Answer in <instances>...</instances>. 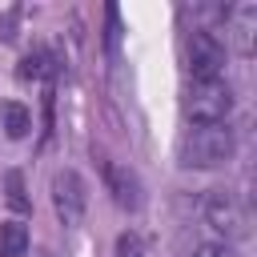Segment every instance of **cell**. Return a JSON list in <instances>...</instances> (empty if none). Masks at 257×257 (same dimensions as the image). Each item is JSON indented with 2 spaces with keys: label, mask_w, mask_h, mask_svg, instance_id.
Segmentation results:
<instances>
[{
  "label": "cell",
  "mask_w": 257,
  "mask_h": 257,
  "mask_svg": "<svg viewBox=\"0 0 257 257\" xmlns=\"http://www.w3.org/2000/svg\"><path fill=\"white\" fill-rule=\"evenodd\" d=\"M233 157V128L229 124H193L181 137V165L185 169H217Z\"/></svg>",
  "instance_id": "cell-1"
},
{
  "label": "cell",
  "mask_w": 257,
  "mask_h": 257,
  "mask_svg": "<svg viewBox=\"0 0 257 257\" xmlns=\"http://www.w3.org/2000/svg\"><path fill=\"white\" fill-rule=\"evenodd\" d=\"M233 108V88L221 80H193L189 84V100H185V112L193 124H225Z\"/></svg>",
  "instance_id": "cell-2"
},
{
  "label": "cell",
  "mask_w": 257,
  "mask_h": 257,
  "mask_svg": "<svg viewBox=\"0 0 257 257\" xmlns=\"http://www.w3.org/2000/svg\"><path fill=\"white\" fill-rule=\"evenodd\" d=\"M205 221L225 237V245L229 241H241L249 233V209H245V201L233 189H213L205 197Z\"/></svg>",
  "instance_id": "cell-3"
},
{
  "label": "cell",
  "mask_w": 257,
  "mask_h": 257,
  "mask_svg": "<svg viewBox=\"0 0 257 257\" xmlns=\"http://www.w3.org/2000/svg\"><path fill=\"white\" fill-rule=\"evenodd\" d=\"M52 209L60 217V225H80L84 221V209H88V189L80 181L76 169H56L52 173Z\"/></svg>",
  "instance_id": "cell-4"
},
{
  "label": "cell",
  "mask_w": 257,
  "mask_h": 257,
  "mask_svg": "<svg viewBox=\"0 0 257 257\" xmlns=\"http://www.w3.org/2000/svg\"><path fill=\"white\" fill-rule=\"evenodd\" d=\"M189 72L193 80H221L225 76V40L209 28L189 36Z\"/></svg>",
  "instance_id": "cell-5"
},
{
  "label": "cell",
  "mask_w": 257,
  "mask_h": 257,
  "mask_svg": "<svg viewBox=\"0 0 257 257\" xmlns=\"http://www.w3.org/2000/svg\"><path fill=\"white\" fill-rule=\"evenodd\" d=\"M100 173H104V185H108V193H112V201L120 205V209H141V181H137V173L133 169H124V165H116V161H100Z\"/></svg>",
  "instance_id": "cell-6"
},
{
  "label": "cell",
  "mask_w": 257,
  "mask_h": 257,
  "mask_svg": "<svg viewBox=\"0 0 257 257\" xmlns=\"http://www.w3.org/2000/svg\"><path fill=\"white\" fill-rule=\"evenodd\" d=\"M225 20H229V28H233L237 48L249 56V52H253V32H257V4H237V8L225 12Z\"/></svg>",
  "instance_id": "cell-7"
},
{
  "label": "cell",
  "mask_w": 257,
  "mask_h": 257,
  "mask_svg": "<svg viewBox=\"0 0 257 257\" xmlns=\"http://www.w3.org/2000/svg\"><path fill=\"white\" fill-rule=\"evenodd\" d=\"M0 120H4V133H8L12 141L28 137V128H32V112H28L24 104H16V100H4V104H0Z\"/></svg>",
  "instance_id": "cell-8"
},
{
  "label": "cell",
  "mask_w": 257,
  "mask_h": 257,
  "mask_svg": "<svg viewBox=\"0 0 257 257\" xmlns=\"http://www.w3.org/2000/svg\"><path fill=\"white\" fill-rule=\"evenodd\" d=\"M28 253V229L24 221H4L0 225V257H24Z\"/></svg>",
  "instance_id": "cell-9"
},
{
  "label": "cell",
  "mask_w": 257,
  "mask_h": 257,
  "mask_svg": "<svg viewBox=\"0 0 257 257\" xmlns=\"http://www.w3.org/2000/svg\"><path fill=\"white\" fill-rule=\"evenodd\" d=\"M56 72V64H52V52L48 48H32L24 60H20V80H44V76H52Z\"/></svg>",
  "instance_id": "cell-10"
},
{
  "label": "cell",
  "mask_w": 257,
  "mask_h": 257,
  "mask_svg": "<svg viewBox=\"0 0 257 257\" xmlns=\"http://www.w3.org/2000/svg\"><path fill=\"white\" fill-rule=\"evenodd\" d=\"M4 201H8L16 213H28V209H32L28 189H24V173H20V169H8V173H4Z\"/></svg>",
  "instance_id": "cell-11"
},
{
  "label": "cell",
  "mask_w": 257,
  "mask_h": 257,
  "mask_svg": "<svg viewBox=\"0 0 257 257\" xmlns=\"http://www.w3.org/2000/svg\"><path fill=\"white\" fill-rule=\"evenodd\" d=\"M116 257H145V245L137 233H120L116 237Z\"/></svg>",
  "instance_id": "cell-12"
},
{
  "label": "cell",
  "mask_w": 257,
  "mask_h": 257,
  "mask_svg": "<svg viewBox=\"0 0 257 257\" xmlns=\"http://www.w3.org/2000/svg\"><path fill=\"white\" fill-rule=\"evenodd\" d=\"M197 257H241V253H237L233 245H225V241H213V245H201Z\"/></svg>",
  "instance_id": "cell-13"
},
{
  "label": "cell",
  "mask_w": 257,
  "mask_h": 257,
  "mask_svg": "<svg viewBox=\"0 0 257 257\" xmlns=\"http://www.w3.org/2000/svg\"><path fill=\"white\" fill-rule=\"evenodd\" d=\"M16 16H20V12H16V8H12V12H4V16H0V40H16Z\"/></svg>",
  "instance_id": "cell-14"
},
{
  "label": "cell",
  "mask_w": 257,
  "mask_h": 257,
  "mask_svg": "<svg viewBox=\"0 0 257 257\" xmlns=\"http://www.w3.org/2000/svg\"><path fill=\"white\" fill-rule=\"evenodd\" d=\"M32 257H48V253H44V249H36V253H32Z\"/></svg>",
  "instance_id": "cell-15"
}]
</instances>
